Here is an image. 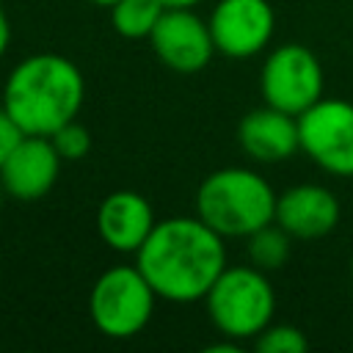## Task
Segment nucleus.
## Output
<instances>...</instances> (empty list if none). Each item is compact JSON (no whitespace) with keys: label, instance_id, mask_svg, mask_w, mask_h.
I'll return each instance as SVG.
<instances>
[{"label":"nucleus","instance_id":"nucleus-1","mask_svg":"<svg viewBox=\"0 0 353 353\" xmlns=\"http://www.w3.org/2000/svg\"><path fill=\"white\" fill-rule=\"evenodd\" d=\"M135 265L157 298L193 303L204 301L226 268V245L199 215H174L154 223L146 243L135 251Z\"/></svg>","mask_w":353,"mask_h":353},{"label":"nucleus","instance_id":"nucleus-2","mask_svg":"<svg viewBox=\"0 0 353 353\" xmlns=\"http://www.w3.org/2000/svg\"><path fill=\"white\" fill-rule=\"evenodd\" d=\"M85 99V80L74 61L58 52L22 58L3 85V108L25 135H52L77 119Z\"/></svg>","mask_w":353,"mask_h":353},{"label":"nucleus","instance_id":"nucleus-3","mask_svg":"<svg viewBox=\"0 0 353 353\" xmlns=\"http://www.w3.org/2000/svg\"><path fill=\"white\" fill-rule=\"evenodd\" d=\"M276 190L251 168L229 165L207 174L196 190V215L226 237H248L276 218Z\"/></svg>","mask_w":353,"mask_h":353},{"label":"nucleus","instance_id":"nucleus-4","mask_svg":"<svg viewBox=\"0 0 353 353\" xmlns=\"http://www.w3.org/2000/svg\"><path fill=\"white\" fill-rule=\"evenodd\" d=\"M212 325L234 342L259 336L276 314V290L265 270L248 265H226L204 295Z\"/></svg>","mask_w":353,"mask_h":353},{"label":"nucleus","instance_id":"nucleus-5","mask_svg":"<svg viewBox=\"0 0 353 353\" xmlns=\"http://www.w3.org/2000/svg\"><path fill=\"white\" fill-rule=\"evenodd\" d=\"M154 301L157 292L138 265H113L94 281L88 292V314L102 336L130 339L149 325Z\"/></svg>","mask_w":353,"mask_h":353},{"label":"nucleus","instance_id":"nucleus-6","mask_svg":"<svg viewBox=\"0 0 353 353\" xmlns=\"http://www.w3.org/2000/svg\"><path fill=\"white\" fill-rule=\"evenodd\" d=\"M262 99L270 108L301 116L323 97V66L303 44H279L268 52L259 72Z\"/></svg>","mask_w":353,"mask_h":353},{"label":"nucleus","instance_id":"nucleus-7","mask_svg":"<svg viewBox=\"0 0 353 353\" xmlns=\"http://www.w3.org/2000/svg\"><path fill=\"white\" fill-rule=\"evenodd\" d=\"M301 152L334 176H353V105L320 97L298 116Z\"/></svg>","mask_w":353,"mask_h":353},{"label":"nucleus","instance_id":"nucleus-8","mask_svg":"<svg viewBox=\"0 0 353 353\" xmlns=\"http://www.w3.org/2000/svg\"><path fill=\"white\" fill-rule=\"evenodd\" d=\"M207 25L221 55L251 58L270 44L276 14L268 0H218Z\"/></svg>","mask_w":353,"mask_h":353},{"label":"nucleus","instance_id":"nucleus-9","mask_svg":"<svg viewBox=\"0 0 353 353\" xmlns=\"http://www.w3.org/2000/svg\"><path fill=\"white\" fill-rule=\"evenodd\" d=\"M149 41L154 55L171 72H179V74L201 72L210 63V58L218 52L210 25L193 8H165Z\"/></svg>","mask_w":353,"mask_h":353},{"label":"nucleus","instance_id":"nucleus-10","mask_svg":"<svg viewBox=\"0 0 353 353\" xmlns=\"http://www.w3.org/2000/svg\"><path fill=\"white\" fill-rule=\"evenodd\" d=\"M61 154L47 135H25L0 165V188L17 201H39L61 174Z\"/></svg>","mask_w":353,"mask_h":353},{"label":"nucleus","instance_id":"nucleus-11","mask_svg":"<svg viewBox=\"0 0 353 353\" xmlns=\"http://www.w3.org/2000/svg\"><path fill=\"white\" fill-rule=\"evenodd\" d=\"M342 207L334 190L325 185L303 182L292 185L276 199V223L295 240H317L334 232L339 223Z\"/></svg>","mask_w":353,"mask_h":353},{"label":"nucleus","instance_id":"nucleus-12","mask_svg":"<svg viewBox=\"0 0 353 353\" xmlns=\"http://www.w3.org/2000/svg\"><path fill=\"white\" fill-rule=\"evenodd\" d=\"M152 204L135 190H113L97 210V232L102 243L119 254H135L154 229Z\"/></svg>","mask_w":353,"mask_h":353},{"label":"nucleus","instance_id":"nucleus-13","mask_svg":"<svg viewBox=\"0 0 353 353\" xmlns=\"http://www.w3.org/2000/svg\"><path fill=\"white\" fill-rule=\"evenodd\" d=\"M237 141L243 152L256 163H281L301 149L298 116L279 108H256L240 119Z\"/></svg>","mask_w":353,"mask_h":353},{"label":"nucleus","instance_id":"nucleus-14","mask_svg":"<svg viewBox=\"0 0 353 353\" xmlns=\"http://www.w3.org/2000/svg\"><path fill=\"white\" fill-rule=\"evenodd\" d=\"M163 11V0H116L110 6V25L124 39H149Z\"/></svg>","mask_w":353,"mask_h":353},{"label":"nucleus","instance_id":"nucleus-15","mask_svg":"<svg viewBox=\"0 0 353 353\" xmlns=\"http://www.w3.org/2000/svg\"><path fill=\"white\" fill-rule=\"evenodd\" d=\"M290 240H292V237H290L276 221L259 226L256 232H251V234L245 237L248 262H251L254 268L265 270V273L284 268L287 259H290V245H292Z\"/></svg>","mask_w":353,"mask_h":353},{"label":"nucleus","instance_id":"nucleus-16","mask_svg":"<svg viewBox=\"0 0 353 353\" xmlns=\"http://www.w3.org/2000/svg\"><path fill=\"white\" fill-rule=\"evenodd\" d=\"M254 347L259 353H306L309 339L298 325L270 323L259 336H254Z\"/></svg>","mask_w":353,"mask_h":353},{"label":"nucleus","instance_id":"nucleus-17","mask_svg":"<svg viewBox=\"0 0 353 353\" xmlns=\"http://www.w3.org/2000/svg\"><path fill=\"white\" fill-rule=\"evenodd\" d=\"M55 152L61 154V160H83L88 152H91V132L77 121H66L63 127H58L52 135H50Z\"/></svg>","mask_w":353,"mask_h":353},{"label":"nucleus","instance_id":"nucleus-18","mask_svg":"<svg viewBox=\"0 0 353 353\" xmlns=\"http://www.w3.org/2000/svg\"><path fill=\"white\" fill-rule=\"evenodd\" d=\"M25 138L22 127L8 116V110L0 105V165L8 160V154L19 146V141Z\"/></svg>","mask_w":353,"mask_h":353},{"label":"nucleus","instance_id":"nucleus-19","mask_svg":"<svg viewBox=\"0 0 353 353\" xmlns=\"http://www.w3.org/2000/svg\"><path fill=\"white\" fill-rule=\"evenodd\" d=\"M8 41H11V25H8V17H6V11H3V6H0V58L6 55Z\"/></svg>","mask_w":353,"mask_h":353},{"label":"nucleus","instance_id":"nucleus-20","mask_svg":"<svg viewBox=\"0 0 353 353\" xmlns=\"http://www.w3.org/2000/svg\"><path fill=\"white\" fill-rule=\"evenodd\" d=\"M201 0H163V6L165 8H193V6H199Z\"/></svg>","mask_w":353,"mask_h":353},{"label":"nucleus","instance_id":"nucleus-21","mask_svg":"<svg viewBox=\"0 0 353 353\" xmlns=\"http://www.w3.org/2000/svg\"><path fill=\"white\" fill-rule=\"evenodd\" d=\"M88 3H94V6H102V8H110L116 0H88Z\"/></svg>","mask_w":353,"mask_h":353},{"label":"nucleus","instance_id":"nucleus-22","mask_svg":"<svg viewBox=\"0 0 353 353\" xmlns=\"http://www.w3.org/2000/svg\"><path fill=\"white\" fill-rule=\"evenodd\" d=\"M3 196H6V190H3V188H0V204H3Z\"/></svg>","mask_w":353,"mask_h":353},{"label":"nucleus","instance_id":"nucleus-23","mask_svg":"<svg viewBox=\"0 0 353 353\" xmlns=\"http://www.w3.org/2000/svg\"><path fill=\"white\" fill-rule=\"evenodd\" d=\"M350 268H353V262H350Z\"/></svg>","mask_w":353,"mask_h":353}]
</instances>
